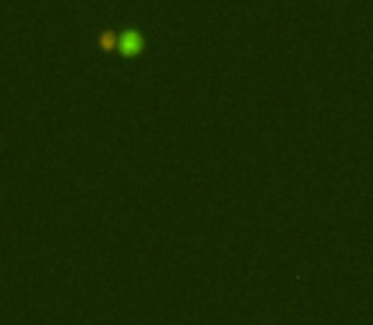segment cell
Masks as SVG:
<instances>
[{
	"label": "cell",
	"instance_id": "6da1fadb",
	"mask_svg": "<svg viewBox=\"0 0 373 325\" xmlns=\"http://www.w3.org/2000/svg\"><path fill=\"white\" fill-rule=\"evenodd\" d=\"M142 46H145V41H142V33L133 26H127L122 31L117 33V48H119V54L122 56H135L140 54Z\"/></svg>",
	"mask_w": 373,
	"mask_h": 325
},
{
	"label": "cell",
	"instance_id": "7a4b0ae2",
	"mask_svg": "<svg viewBox=\"0 0 373 325\" xmlns=\"http://www.w3.org/2000/svg\"><path fill=\"white\" fill-rule=\"evenodd\" d=\"M97 43H99V48H104V51H109V48L117 46V33L112 31V28H102L99 33H97Z\"/></svg>",
	"mask_w": 373,
	"mask_h": 325
}]
</instances>
